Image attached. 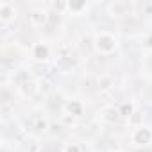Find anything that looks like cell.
Masks as SVG:
<instances>
[{
    "mask_svg": "<svg viewBox=\"0 0 152 152\" xmlns=\"http://www.w3.org/2000/svg\"><path fill=\"white\" fill-rule=\"evenodd\" d=\"M100 116H102V120H104V122L113 124V122H116V120L120 118V111H118V109H115V107H104V109H102V113H100Z\"/></svg>",
    "mask_w": 152,
    "mask_h": 152,
    "instance_id": "cell-4",
    "label": "cell"
},
{
    "mask_svg": "<svg viewBox=\"0 0 152 152\" xmlns=\"http://www.w3.org/2000/svg\"><path fill=\"white\" fill-rule=\"evenodd\" d=\"M29 20H31V25H34V27L43 25L47 22V13L45 11H34L29 15Z\"/></svg>",
    "mask_w": 152,
    "mask_h": 152,
    "instance_id": "cell-6",
    "label": "cell"
},
{
    "mask_svg": "<svg viewBox=\"0 0 152 152\" xmlns=\"http://www.w3.org/2000/svg\"><path fill=\"white\" fill-rule=\"evenodd\" d=\"M95 47H97V50H99L100 54H111V52H115V48H116V41H115V38H113L111 34L100 32V34L97 36V39H95Z\"/></svg>",
    "mask_w": 152,
    "mask_h": 152,
    "instance_id": "cell-1",
    "label": "cell"
},
{
    "mask_svg": "<svg viewBox=\"0 0 152 152\" xmlns=\"http://www.w3.org/2000/svg\"><path fill=\"white\" fill-rule=\"evenodd\" d=\"M47 127H48L47 120H43V118H38V120H36V127H34L36 131H39V132H41V131H47Z\"/></svg>",
    "mask_w": 152,
    "mask_h": 152,
    "instance_id": "cell-9",
    "label": "cell"
},
{
    "mask_svg": "<svg viewBox=\"0 0 152 152\" xmlns=\"http://www.w3.org/2000/svg\"><path fill=\"white\" fill-rule=\"evenodd\" d=\"M127 4L125 2H115V4H111V7H109V11H111V15L113 16H120V15H125L127 13Z\"/></svg>",
    "mask_w": 152,
    "mask_h": 152,
    "instance_id": "cell-7",
    "label": "cell"
},
{
    "mask_svg": "<svg viewBox=\"0 0 152 152\" xmlns=\"http://www.w3.org/2000/svg\"><path fill=\"white\" fill-rule=\"evenodd\" d=\"M64 152H81V150H79L77 145H68V147L64 148Z\"/></svg>",
    "mask_w": 152,
    "mask_h": 152,
    "instance_id": "cell-11",
    "label": "cell"
},
{
    "mask_svg": "<svg viewBox=\"0 0 152 152\" xmlns=\"http://www.w3.org/2000/svg\"><path fill=\"white\" fill-rule=\"evenodd\" d=\"M68 9L70 11H81V9H86V4H68Z\"/></svg>",
    "mask_w": 152,
    "mask_h": 152,
    "instance_id": "cell-10",
    "label": "cell"
},
{
    "mask_svg": "<svg viewBox=\"0 0 152 152\" xmlns=\"http://www.w3.org/2000/svg\"><path fill=\"white\" fill-rule=\"evenodd\" d=\"M131 111H132V107H131V106H127V104H125V106H124V107H122V109H120V115H125V113H131Z\"/></svg>",
    "mask_w": 152,
    "mask_h": 152,
    "instance_id": "cell-12",
    "label": "cell"
},
{
    "mask_svg": "<svg viewBox=\"0 0 152 152\" xmlns=\"http://www.w3.org/2000/svg\"><path fill=\"white\" fill-rule=\"evenodd\" d=\"M15 13L16 11H15V6L13 4H9V2H2V4H0V20H2L4 23L11 22L16 16Z\"/></svg>",
    "mask_w": 152,
    "mask_h": 152,
    "instance_id": "cell-3",
    "label": "cell"
},
{
    "mask_svg": "<svg viewBox=\"0 0 152 152\" xmlns=\"http://www.w3.org/2000/svg\"><path fill=\"white\" fill-rule=\"evenodd\" d=\"M66 109H68L72 115L79 116V115L83 113V104H81V102H77V100H72V102H68V104H66Z\"/></svg>",
    "mask_w": 152,
    "mask_h": 152,
    "instance_id": "cell-8",
    "label": "cell"
},
{
    "mask_svg": "<svg viewBox=\"0 0 152 152\" xmlns=\"http://www.w3.org/2000/svg\"><path fill=\"white\" fill-rule=\"evenodd\" d=\"M48 47L47 45H43V43H38V45H34V52H32V56H34V59H38V61H45V59H48Z\"/></svg>",
    "mask_w": 152,
    "mask_h": 152,
    "instance_id": "cell-5",
    "label": "cell"
},
{
    "mask_svg": "<svg viewBox=\"0 0 152 152\" xmlns=\"http://www.w3.org/2000/svg\"><path fill=\"white\" fill-rule=\"evenodd\" d=\"M132 141H134L136 145H148V143L152 141V132H150V129H147V127H138V129L134 131V134H132Z\"/></svg>",
    "mask_w": 152,
    "mask_h": 152,
    "instance_id": "cell-2",
    "label": "cell"
},
{
    "mask_svg": "<svg viewBox=\"0 0 152 152\" xmlns=\"http://www.w3.org/2000/svg\"><path fill=\"white\" fill-rule=\"evenodd\" d=\"M118 152H120V150H118Z\"/></svg>",
    "mask_w": 152,
    "mask_h": 152,
    "instance_id": "cell-13",
    "label": "cell"
}]
</instances>
